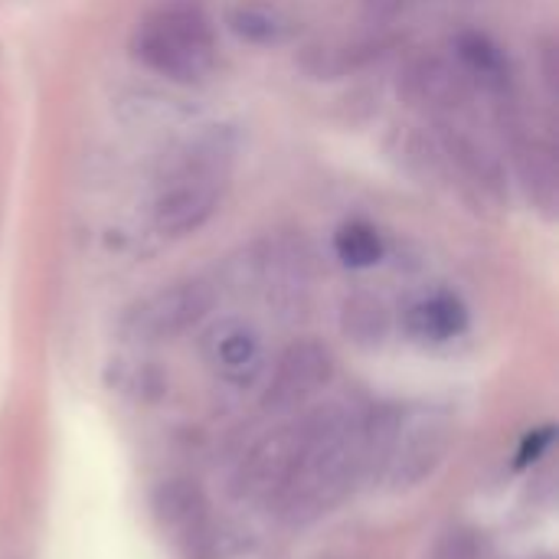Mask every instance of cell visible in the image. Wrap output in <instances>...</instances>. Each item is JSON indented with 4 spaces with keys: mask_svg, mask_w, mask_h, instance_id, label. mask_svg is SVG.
<instances>
[{
    "mask_svg": "<svg viewBox=\"0 0 559 559\" xmlns=\"http://www.w3.org/2000/svg\"><path fill=\"white\" fill-rule=\"evenodd\" d=\"M301 442L288 485L272 501L292 527L324 518L360 475V416L344 403H328L298 419Z\"/></svg>",
    "mask_w": 559,
    "mask_h": 559,
    "instance_id": "cell-1",
    "label": "cell"
},
{
    "mask_svg": "<svg viewBox=\"0 0 559 559\" xmlns=\"http://www.w3.org/2000/svg\"><path fill=\"white\" fill-rule=\"evenodd\" d=\"M233 174L229 134L210 131L197 138L167 170L154 200V226L164 236L197 233L219 206Z\"/></svg>",
    "mask_w": 559,
    "mask_h": 559,
    "instance_id": "cell-2",
    "label": "cell"
},
{
    "mask_svg": "<svg viewBox=\"0 0 559 559\" xmlns=\"http://www.w3.org/2000/svg\"><path fill=\"white\" fill-rule=\"evenodd\" d=\"M131 52L170 82H203L216 66L213 20L197 0H164L138 23Z\"/></svg>",
    "mask_w": 559,
    "mask_h": 559,
    "instance_id": "cell-3",
    "label": "cell"
},
{
    "mask_svg": "<svg viewBox=\"0 0 559 559\" xmlns=\"http://www.w3.org/2000/svg\"><path fill=\"white\" fill-rule=\"evenodd\" d=\"M452 442V423L436 409H413L400 416V429L383 465V481L390 488H419L436 475Z\"/></svg>",
    "mask_w": 559,
    "mask_h": 559,
    "instance_id": "cell-4",
    "label": "cell"
},
{
    "mask_svg": "<svg viewBox=\"0 0 559 559\" xmlns=\"http://www.w3.org/2000/svg\"><path fill=\"white\" fill-rule=\"evenodd\" d=\"M213 308V288L203 282H180L141 298L124 314V331L134 341H170L197 328Z\"/></svg>",
    "mask_w": 559,
    "mask_h": 559,
    "instance_id": "cell-5",
    "label": "cell"
},
{
    "mask_svg": "<svg viewBox=\"0 0 559 559\" xmlns=\"http://www.w3.org/2000/svg\"><path fill=\"white\" fill-rule=\"evenodd\" d=\"M301 429L298 423H285L272 432H265L236 465L233 472V495L239 501L272 504L282 488L288 485V475L298 459Z\"/></svg>",
    "mask_w": 559,
    "mask_h": 559,
    "instance_id": "cell-6",
    "label": "cell"
},
{
    "mask_svg": "<svg viewBox=\"0 0 559 559\" xmlns=\"http://www.w3.org/2000/svg\"><path fill=\"white\" fill-rule=\"evenodd\" d=\"M331 373H334L331 350L324 344H318V341H298L278 357V364H275V370L269 377L262 403L272 413L298 409L328 386Z\"/></svg>",
    "mask_w": 559,
    "mask_h": 559,
    "instance_id": "cell-7",
    "label": "cell"
},
{
    "mask_svg": "<svg viewBox=\"0 0 559 559\" xmlns=\"http://www.w3.org/2000/svg\"><path fill=\"white\" fill-rule=\"evenodd\" d=\"M200 350H203V360L213 370V377L233 390L252 386L265 370V347H262L259 331L236 318L216 321L203 334Z\"/></svg>",
    "mask_w": 559,
    "mask_h": 559,
    "instance_id": "cell-8",
    "label": "cell"
},
{
    "mask_svg": "<svg viewBox=\"0 0 559 559\" xmlns=\"http://www.w3.org/2000/svg\"><path fill=\"white\" fill-rule=\"evenodd\" d=\"M468 328V308L455 292H432L406 311V331L426 344H445Z\"/></svg>",
    "mask_w": 559,
    "mask_h": 559,
    "instance_id": "cell-9",
    "label": "cell"
},
{
    "mask_svg": "<svg viewBox=\"0 0 559 559\" xmlns=\"http://www.w3.org/2000/svg\"><path fill=\"white\" fill-rule=\"evenodd\" d=\"M154 511L174 540L197 544L206 534V504L187 481H164L154 498Z\"/></svg>",
    "mask_w": 559,
    "mask_h": 559,
    "instance_id": "cell-10",
    "label": "cell"
},
{
    "mask_svg": "<svg viewBox=\"0 0 559 559\" xmlns=\"http://www.w3.org/2000/svg\"><path fill=\"white\" fill-rule=\"evenodd\" d=\"M334 252L347 269H370L383 259L386 246L377 226L367 219H350L334 233Z\"/></svg>",
    "mask_w": 559,
    "mask_h": 559,
    "instance_id": "cell-11",
    "label": "cell"
},
{
    "mask_svg": "<svg viewBox=\"0 0 559 559\" xmlns=\"http://www.w3.org/2000/svg\"><path fill=\"white\" fill-rule=\"evenodd\" d=\"M344 328L360 344H380L386 337V311L373 298H354V301H347Z\"/></svg>",
    "mask_w": 559,
    "mask_h": 559,
    "instance_id": "cell-12",
    "label": "cell"
},
{
    "mask_svg": "<svg viewBox=\"0 0 559 559\" xmlns=\"http://www.w3.org/2000/svg\"><path fill=\"white\" fill-rule=\"evenodd\" d=\"M429 559H481V537L468 527H449L432 544Z\"/></svg>",
    "mask_w": 559,
    "mask_h": 559,
    "instance_id": "cell-13",
    "label": "cell"
}]
</instances>
